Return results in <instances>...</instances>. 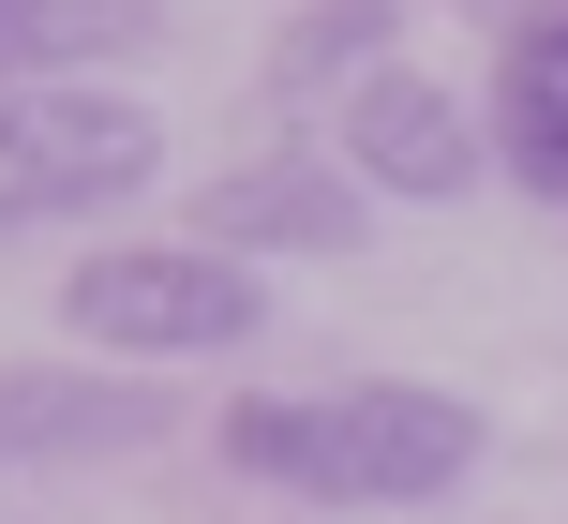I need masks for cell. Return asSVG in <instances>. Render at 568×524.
I'll list each match as a JSON object with an SVG mask.
<instances>
[{
	"instance_id": "cell-1",
	"label": "cell",
	"mask_w": 568,
	"mask_h": 524,
	"mask_svg": "<svg viewBox=\"0 0 568 524\" xmlns=\"http://www.w3.org/2000/svg\"><path fill=\"white\" fill-rule=\"evenodd\" d=\"M479 405L464 390H419V375H374V390H314V405H225V465L270 480V495H314V510H434L464 465H479Z\"/></svg>"
},
{
	"instance_id": "cell-2",
	"label": "cell",
	"mask_w": 568,
	"mask_h": 524,
	"mask_svg": "<svg viewBox=\"0 0 568 524\" xmlns=\"http://www.w3.org/2000/svg\"><path fill=\"white\" fill-rule=\"evenodd\" d=\"M60 315L105 360H225L270 330V285H255V255H210V240H105L60 285Z\"/></svg>"
},
{
	"instance_id": "cell-3",
	"label": "cell",
	"mask_w": 568,
	"mask_h": 524,
	"mask_svg": "<svg viewBox=\"0 0 568 524\" xmlns=\"http://www.w3.org/2000/svg\"><path fill=\"white\" fill-rule=\"evenodd\" d=\"M165 165V120L135 90H0V240L16 225H60V210H105Z\"/></svg>"
},
{
	"instance_id": "cell-4",
	"label": "cell",
	"mask_w": 568,
	"mask_h": 524,
	"mask_svg": "<svg viewBox=\"0 0 568 524\" xmlns=\"http://www.w3.org/2000/svg\"><path fill=\"white\" fill-rule=\"evenodd\" d=\"M165 435L150 375H75V360H0V465H105Z\"/></svg>"
},
{
	"instance_id": "cell-5",
	"label": "cell",
	"mask_w": 568,
	"mask_h": 524,
	"mask_svg": "<svg viewBox=\"0 0 568 524\" xmlns=\"http://www.w3.org/2000/svg\"><path fill=\"white\" fill-rule=\"evenodd\" d=\"M344 165L374 180V195H479V120L449 105L434 75H359L344 90Z\"/></svg>"
},
{
	"instance_id": "cell-6",
	"label": "cell",
	"mask_w": 568,
	"mask_h": 524,
	"mask_svg": "<svg viewBox=\"0 0 568 524\" xmlns=\"http://www.w3.org/2000/svg\"><path fill=\"white\" fill-rule=\"evenodd\" d=\"M195 240L210 255H344L359 240V165H314V150H284V165H225L195 195Z\"/></svg>"
},
{
	"instance_id": "cell-7",
	"label": "cell",
	"mask_w": 568,
	"mask_h": 524,
	"mask_svg": "<svg viewBox=\"0 0 568 524\" xmlns=\"http://www.w3.org/2000/svg\"><path fill=\"white\" fill-rule=\"evenodd\" d=\"M165 0H0V90H75L90 60H135Z\"/></svg>"
},
{
	"instance_id": "cell-8",
	"label": "cell",
	"mask_w": 568,
	"mask_h": 524,
	"mask_svg": "<svg viewBox=\"0 0 568 524\" xmlns=\"http://www.w3.org/2000/svg\"><path fill=\"white\" fill-rule=\"evenodd\" d=\"M494 135H509V165L539 180V195H568V0H554V16H524L509 90H494Z\"/></svg>"
},
{
	"instance_id": "cell-9",
	"label": "cell",
	"mask_w": 568,
	"mask_h": 524,
	"mask_svg": "<svg viewBox=\"0 0 568 524\" xmlns=\"http://www.w3.org/2000/svg\"><path fill=\"white\" fill-rule=\"evenodd\" d=\"M359 75H389V0H314L270 46V90H359Z\"/></svg>"
}]
</instances>
